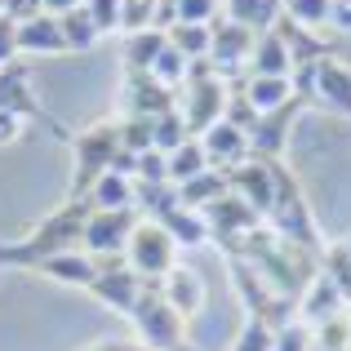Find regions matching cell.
<instances>
[{"label":"cell","mask_w":351,"mask_h":351,"mask_svg":"<svg viewBox=\"0 0 351 351\" xmlns=\"http://www.w3.org/2000/svg\"><path fill=\"white\" fill-rule=\"evenodd\" d=\"M263 227L276 240H289V245L311 249V254L325 249L320 227H316V214H311V205H307V196H302L298 178H293L285 165H276V196H271V209L263 214Z\"/></svg>","instance_id":"3"},{"label":"cell","mask_w":351,"mask_h":351,"mask_svg":"<svg viewBox=\"0 0 351 351\" xmlns=\"http://www.w3.org/2000/svg\"><path fill=\"white\" fill-rule=\"evenodd\" d=\"M14 36H18V23H14V18H5V14H0V67L18 58V45H14Z\"/></svg>","instance_id":"42"},{"label":"cell","mask_w":351,"mask_h":351,"mask_svg":"<svg viewBox=\"0 0 351 351\" xmlns=\"http://www.w3.org/2000/svg\"><path fill=\"white\" fill-rule=\"evenodd\" d=\"M329 5L334 0H285V18L289 23H298L302 32H325L329 27Z\"/></svg>","instance_id":"36"},{"label":"cell","mask_w":351,"mask_h":351,"mask_svg":"<svg viewBox=\"0 0 351 351\" xmlns=\"http://www.w3.org/2000/svg\"><path fill=\"white\" fill-rule=\"evenodd\" d=\"M85 0H40V14H49V18H62V14H71V9H80Z\"/></svg>","instance_id":"44"},{"label":"cell","mask_w":351,"mask_h":351,"mask_svg":"<svg viewBox=\"0 0 351 351\" xmlns=\"http://www.w3.org/2000/svg\"><path fill=\"white\" fill-rule=\"evenodd\" d=\"M200 214H205L209 240H214V245L223 249L227 258H236V254H240V245H245V240L254 236L258 227H263V218H258L249 205H240L236 196H227V191L214 200V205H205Z\"/></svg>","instance_id":"10"},{"label":"cell","mask_w":351,"mask_h":351,"mask_svg":"<svg viewBox=\"0 0 351 351\" xmlns=\"http://www.w3.org/2000/svg\"><path fill=\"white\" fill-rule=\"evenodd\" d=\"M200 152H205L209 169H218V173H232V169H240V165L254 156V152H249V134H245V129H236L232 120L209 125L205 134H200Z\"/></svg>","instance_id":"14"},{"label":"cell","mask_w":351,"mask_h":351,"mask_svg":"<svg viewBox=\"0 0 351 351\" xmlns=\"http://www.w3.org/2000/svg\"><path fill=\"white\" fill-rule=\"evenodd\" d=\"M85 218H89L85 200H67V205H58L40 227H36V232H27L23 240H14V245H0V267H23V271H36L45 258L62 254V249H80Z\"/></svg>","instance_id":"2"},{"label":"cell","mask_w":351,"mask_h":351,"mask_svg":"<svg viewBox=\"0 0 351 351\" xmlns=\"http://www.w3.org/2000/svg\"><path fill=\"white\" fill-rule=\"evenodd\" d=\"M134 182H138V187H160V182H169V173H165V156L160 152L134 156Z\"/></svg>","instance_id":"38"},{"label":"cell","mask_w":351,"mask_h":351,"mask_svg":"<svg viewBox=\"0 0 351 351\" xmlns=\"http://www.w3.org/2000/svg\"><path fill=\"white\" fill-rule=\"evenodd\" d=\"M271 338H276V329H267L263 320H254V316H245V325H240V334H236V343L227 347V351H271Z\"/></svg>","instance_id":"37"},{"label":"cell","mask_w":351,"mask_h":351,"mask_svg":"<svg viewBox=\"0 0 351 351\" xmlns=\"http://www.w3.org/2000/svg\"><path fill=\"white\" fill-rule=\"evenodd\" d=\"M129 325H134L143 351H178V347H187V320L160 298L156 285H147V289L138 293L134 311H129Z\"/></svg>","instance_id":"5"},{"label":"cell","mask_w":351,"mask_h":351,"mask_svg":"<svg viewBox=\"0 0 351 351\" xmlns=\"http://www.w3.org/2000/svg\"><path fill=\"white\" fill-rule=\"evenodd\" d=\"M143 289H147V285L125 267V258L98 263V276H94V285H89L94 302H103V307L120 311V316H129V311H134V302H138V293H143Z\"/></svg>","instance_id":"13"},{"label":"cell","mask_w":351,"mask_h":351,"mask_svg":"<svg viewBox=\"0 0 351 351\" xmlns=\"http://www.w3.org/2000/svg\"><path fill=\"white\" fill-rule=\"evenodd\" d=\"M249 76H280V80H293V58H289V45L276 27L258 32L254 40V58H249Z\"/></svg>","instance_id":"20"},{"label":"cell","mask_w":351,"mask_h":351,"mask_svg":"<svg viewBox=\"0 0 351 351\" xmlns=\"http://www.w3.org/2000/svg\"><path fill=\"white\" fill-rule=\"evenodd\" d=\"M209 32H214V40H209V58L205 62L214 67V76L227 80V85H240V80L249 76V58H254L258 36L249 32V27H240V23H227V18H214Z\"/></svg>","instance_id":"8"},{"label":"cell","mask_w":351,"mask_h":351,"mask_svg":"<svg viewBox=\"0 0 351 351\" xmlns=\"http://www.w3.org/2000/svg\"><path fill=\"white\" fill-rule=\"evenodd\" d=\"M14 45H18V58H62V53H67L62 27H58V18H49V14H36V18H27V23H18Z\"/></svg>","instance_id":"18"},{"label":"cell","mask_w":351,"mask_h":351,"mask_svg":"<svg viewBox=\"0 0 351 351\" xmlns=\"http://www.w3.org/2000/svg\"><path fill=\"white\" fill-rule=\"evenodd\" d=\"M218 5L223 0H160V32H169V27L178 23H214L218 18Z\"/></svg>","instance_id":"27"},{"label":"cell","mask_w":351,"mask_h":351,"mask_svg":"<svg viewBox=\"0 0 351 351\" xmlns=\"http://www.w3.org/2000/svg\"><path fill=\"white\" fill-rule=\"evenodd\" d=\"M302 107H311V103L298 94V98H289L285 107H276V112L258 116L254 129H249V152H254L258 160H280L285 147H289V129H293V120H298Z\"/></svg>","instance_id":"12"},{"label":"cell","mask_w":351,"mask_h":351,"mask_svg":"<svg viewBox=\"0 0 351 351\" xmlns=\"http://www.w3.org/2000/svg\"><path fill=\"white\" fill-rule=\"evenodd\" d=\"M285 14V0H223V18L227 23H240L249 32H267L276 18Z\"/></svg>","instance_id":"25"},{"label":"cell","mask_w":351,"mask_h":351,"mask_svg":"<svg viewBox=\"0 0 351 351\" xmlns=\"http://www.w3.org/2000/svg\"><path fill=\"white\" fill-rule=\"evenodd\" d=\"M187 125H182V116H178V107H169V112H165V116H156L152 120V147H156V152H160V156H169V152H178V147L182 143H187Z\"/></svg>","instance_id":"35"},{"label":"cell","mask_w":351,"mask_h":351,"mask_svg":"<svg viewBox=\"0 0 351 351\" xmlns=\"http://www.w3.org/2000/svg\"><path fill=\"white\" fill-rule=\"evenodd\" d=\"M293 89H298L311 107H325V112L351 120V67L338 53H325L320 62L293 71Z\"/></svg>","instance_id":"6"},{"label":"cell","mask_w":351,"mask_h":351,"mask_svg":"<svg viewBox=\"0 0 351 351\" xmlns=\"http://www.w3.org/2000/svg\"><path fill=\"white\" fill-rule=\"evenodd\" d=\"M223 191H227V178H223L218 169H205L200 178L182 182V187H178V200H182L187 209H205V205H214Z\"/></svg>","instance_id":"33"},{"label":"cell","mask_w":351,"mask_h":351,"mask_svg":"<svg viewBox=\"0 0 351 351\" xmlns=\"http://www.w3.org/2000/svg\"><path fill=\"white\" fill-rule=\"evenodd\" d=\"M138 227V209H89L85 232H80V249L98 263L125 258V245Z\"/></svg>","instance_id":"9"},{"label":"cell","mask_w":351,"mask_h":351,"mask_svg":"<svg viewBox=\"0 0 351 351\" xmlns=\"http://www.w3.org/2000/svg\"><path fill=\"white\" fill-rule=\"evenodd\" d=\"M0 112H18L27 120L40 116V98H36V85H32V62L14 58L0 67Z\"/></svg>","instance_id":"19"},{"label":"cell","mask_w":351,"mask_h":351,"mask_svg":"<svg viewBox=\"0 0 351 351\" xmlns=\"http://www.w3.org/2000/svg\"><path fill=\"white\" fill-rule=\"evenodd\" d=\"M187 71H191V62L182 58V53L173 49V45H165V49H160V58L152 62V71H147V76H152V80H156L160 89H169V94H178V89L187 85Z\"/></svg>","instance_id":"30"},{"label":"cell","mask_w":351,"mask_h":351,"mask_svg":"<svg viewBox=\"0 0 351 351\" xmlns=\"http://www.w3.org/2000/svg\"><path fill=\"white\" fill-rule=\"evenodd\" d=\"M85 351H134L129 343H94V347H85Z\"/></svg>","instance_id":"45"},{"label":"cell","mask_w":351,"mask_h":351,"mask_svg":"<svg viewBox=\"0 0 351 351\" xmlns=\"http://www.w3.org/2000/svg\"><path fill=\"white\" fill-rule=\"evenodd\" d=\"M347 320H351V302H347Z\"/></svg>","instance_id":"47"},{"label":"cell","mask_w":351,"mask_h":351,"mask_svg":"<svg viewBox=\"0 0 351 351\" xmlns=\"http://www.w3.org/2000/svg\"><path fill=\"white\" fill-rule=\"evenodd\" d=\"M329 32L351 36V0H334L329 5Z\"/></svg>","instance_id":"43"},{"label":"cell","mask_w":351,"mask_h":351,"mask_svg":"<svg viewBox=\"0 0 351 351\" xmlns=\"http://www.w3.org/2000/svg\"><path fill=\"white\" fill-rule=\"evenodd\" d=\"M343 245H347V254H351V232H347V240H343Z\"/></svg>","instance_id":"46"},{"label":"cell","mask_w":351,"mask_h":351,"mask_svg":"<svg viewBox=\"0 0 351 351\" xmlns=\"http://www.w3.org/2000/svg\"><path fill=\"white\" fill-rule=\"evenodd\" d=\"M160 32V0H120V36Z\"/></svg>","instance_id":"31"},{"label":"cell","mask_w":351,"mask_h":351,"mask_svg":"<svg viewBox=\"0 0 351 351\" xmlns=\"http://www.w3.org/2000/svg\"><path fill=\"white\" fill-rule=\"evenodd\" d=\"M307 347H311V329L298 325V320H289L285 329H276V338H271V351H307Z\"/></svg>","instance_id":"40"},{"label":"cell","mask_w":351,"mask_h":351,"mask_svg":"<svg viewBox=\"0 0 351 351\" xmlns=\"http://www.w3.org/2000/svg\"><path fill=\"white\" fill-rule=\"evenodd\" d=\"M320 276H329V280H334V289L351 302V254H347L343 240L320 249Z\"/></svg>","instance_id":"34"},{"label":"cell","mask_w":351,"mask_h":351,"mask_svg":"<svg viewBox=\"0 0 351 351\" xmlns=\"http://www.w3.org/2000/svg\"><path fill=\"white\" fill-rule=\"evenodd\" d=\"M85 14H89L98 36L120 32V0H85Z\"/></svg>","instance_id":"39"},{"label":"cell","mask_w":351,"mask_h":351,"mask_svg":"<svg viewBox=\"0 0 351 351\" xmlns=\"http://www.w3.org/2000/svg\"><path fill=\"white\" fill-rule=\"evenodd\" d=\"M347 311V298L334 289V280L329 276H311L307 280V289L298 293V302H293V320L298 325H307V329H320L325 320H334V316H343Z\"/></svg>","instance_id":"15"},{"label":"cell","mask_w":351,"mask_h":351,"mask_svg":"<svg viewBox=\"0 0 351 351\" xmlns=\"http://www.w3.org/2000/svg\"><path fill=\"white\" fill-rule=\"evenodd\" d=\"M58 27H62V40H67V53H89L98 40H103V36L94 32V23H89L85 5L71 9V14H62V18H58Z\"/></svg>","instance_id":"32"},{"label":"cell","mask_w":351,"mask_h":351,"mask_svg":"<svg viewBox=\"0 0 351 351\" xmlns=\"http://www.w3.org/2000/svg\"><path fill=\"white\" fill-rule=\"evenodd\" d=\"M165 36H169V45L187 62H205L209 58V40H214V32H209L205 23H178V27H169Z\"/></svg>","instance_id":"29"},{"label":"cell","mask_w":351,"mask_h":351,"mask_svg":"<svg viewBox=\"0 0 351 351\" xmlns=\"http://www.w3.org/2000/svg\"><path fill=\"white\" fill-rule=\"evenodd\" d=\"M156 289H160V298L169 302V307L178 311L182 320L200 316V311H205V302H209V285H205V276H200L196 267H182V263L173 267V271L165 276Z\"/></svg>","instance_id":"16"},{"label":"cell","mask_w":351,"mask_h":351,"mask_svg":"<svg viewBox=\"0 0 351 351\" xmlns=\"http://www.w3.org/2000/svg\"><path fill=\"white\" fill-rule=\"evenodd\" d=\"M236 89H240V98L249 103L254 116H267V112H276V107H285L289 98H298L293 80H280V76H245Z\"/></svg>","instance_id":"22"},{"label":"cell","mask_w":351,"mask_h":351,"mask_svg":"<svg viewBox=\"0 0 351 351\" xmlns=\"http://www.w3.org/2000/svg\"><path fill=\"white\" fill-rule=\"evenodd\" d=\"M134 351H143V347H134Z\"/></svg>","instance_id":"48"},{"label":"cell","mask_w":351,"mask_h":351,"mask_svg":"<svg viewBox=\"0 0 351 351\" xmlns=\"http://www.w3.org/2000/svg\"><path fill=\"white\" fill-rule=\"evenodd\" d=\"M36 271L49 276V280H58V285H76V289H89V285H94V276H98V258H89L85 249H62V254L45 258Z\"/></svg>","instance_id":"21"},{"label":"cell","mask_w":351,"mask_h":351,"mask_svg":"<svg viewBox=\"0 0 351 351\" xmlns=\"http://www.w3.org/2000/svg\"><path fill=\"white\" fill-rule=\"evenodd\" d=\"M276 165L280 160H258V156H249L240 169L223 173L227 178V196H236L240 205H249L258 218L271 209V196H276Z\"/></svg>","instance_id":"11"},{"label":"cell","mask_w":351,"mask_h":351,"mask_svg":"<svg viewBox=\"0 0 351 351\" xmlns=\"http://www.w3.org/2000/svg\"><path fill=\"white\" fill-rule=\"evenodd\" d=\"M169 45L165 32H138V36H125V71H152V62L160 58V49Z\"/></svg>","instance_id":"28"},{"label":"cell","mask_w":351,"mask_h":351,"mask_svg":"<svg viewBox=\"0 0 351 351\" xmlns=\"http://www.w3.org/2000/svg\"><path fill=\"white\" fill-rule=\"evenodd\" d=\"M205 169H209V160H205V152H200V138H187L178 152L165 156V173H169V187H182V182L200 178Z\"/></svg>","instance_id":"26"},{"label":"cell","mask_w":351,"mask_h":351,"mask_svg":"<svg viewBox=\"0 0 351 351\" xmlns=\"http://www.w3.org/2000/svg\"><path fill=\"white\" fill-rule=\"evenodd\" d=\"M173 107V94L160 89L147 71H125V85H120V116H143L156 120Z\"/></svg>","instance_id":"17"},{"label":"cell","mask_w":351,"mask_h":351,"mask_svg":"<svg viewBox=\"0 0 351 351\" xmlns=\"http://www.w3.org/2000/svg\"><path fill=\"white\" fill-rule=\"evenodd\" d=\"M125 267L138 276L143 285H160L165 276L178 267V245L169 240L160 223H152V218H138L134 236H129L125 245Z\"/></svg>","instance_id":"7"},{"label":"cell","mask_w":351,"mask_h":351,"mask_svg":"<svg viewBox=\"0 0 351 351\" xmlns=\"http://www.w3.org/2000/svg\"><path fill=\"white\" fill-rule=\"evenodd\" d=\"M134 200H138L134 178H129V173H116V169H107L103 178L85 191L89 209H134Z\"/></svg>","instance_id":"24"},{"label":"cell","mask_w":351,"mask_h":351,"mask_svg":"<svg viewBox=\"0 0 351 351\" xmlns=\"http://www.w3.org/2000/svg\"><path fill=\"white\" fill-rule=\"evenodd\" d=\"M152 223H160L165 232H169V240L178 249H196V245H209V227H205V214L200 209H187L178 200L173 209H165L160 218H152Z\"/></svg>","instance_id":"23"},{"label":"cell","mask_w":351,"mask_h":351,"mask_svg":"<svg viewBox=\"0 0 351 351\" xmlns=\"http://www.w3.org/2000/svg\"><path fill=\"white\" fill-rule=\"evenodd\" d=\"M107 169L129 173L134 178V156L120 143V120H94L89 129H80L71 138V187L67 200H85V191L103 178Z\"/></svg>","instance_id":"1"},{"label":"cell","mask_w":351,"mask_h":351,"mask_svg":"<svg viewBox=\"0 0 351 351\" xmlns=\"http://www.w3.org/2000/svg\"><path fill=\"white\" fill-rule=\"evenodd\" d=\"M23 129H27V116H18V112H0V147H14L18 138H23Z\"/></svg>","instance_id":"41"},{"label":"cell","mask_w":351,"mask_h":351,"mask_svg":"<svg viewBox=\"0 0 351 351\" xmlns=\"http://www.w3.org/2000/svg\"><path fill=\"white\" fill-rule=\"evenodd\" d=\"M227 98H232V85H227L223 76H214L209 62H191L187 85L173 94V107H178L187 134L200 138L209 125H218V120L227 116Z\"/></svg>","instance_id":"4"}]
</instances>
